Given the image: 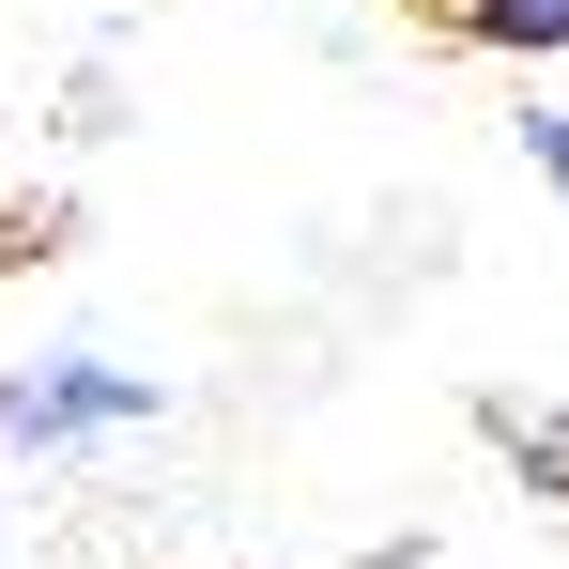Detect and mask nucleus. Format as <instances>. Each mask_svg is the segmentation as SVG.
<instances>
[{"instance_id":"nucleus-2","label":"nucleus","mask_w":569,"mask_h":569,"mask_svg":"<svg viewBox=\"0 0 569 569\" xmlns=\"http://www.w3.org/2000/svg\"><path fill=\"white\" fill-rule=\"evenodd\" d=\"M477 447L523 477L539 508H569V416H555V400H508V385H477Z\"/></svg>"},{"instance_id":"nucleus-3","label":"nucleus","mask_w":569,"mask_h":569,"mask_svg":"<svg viewBox=\"0 0 569 569\" xmlns=\"http://www.w3.org/2000/svg\"><path fill=\"white\" fill-rule=\"evenodd\" d=\"M447 47H477V62H569V0H447Z\"/></svg>"},{"instance_id":"nucleus-4","label":"nucleus","mask_w":569,"mask_h":569,"mask_svg":"<svg viewBox=\"0 0 569 569\" xmlns=\"http://www.w3.org/2000/svg\"><path fill=\"white\" fill-rule=\"evenodd\" d=\"M508 154H523V170H539V200L569 216V108H523V123H508Z\"/></svg>"},{"instance_id":"nucleus-1","label":"nucleus","mask_w":569,"mask_h":569,"mask_svg":"<svg viewBox=\"0 0 569 569\" xmlns=\"http://www.w3.org/2000/svg\"><path fill=\"white\" fill-rule=\"evenodd\" d=\"M170 416V370H123V355H31L0 370V462H78Z\"/></svg>"}]
</instances>
